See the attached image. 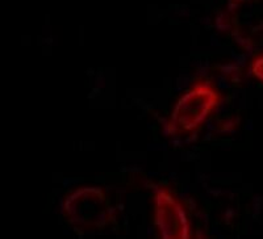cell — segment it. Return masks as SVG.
<instances>
[{
  "instance_id": "cell-1",
  "label": "cell",
  "mask_w": 263,
  "mask_h": 239,
  "mask_svg": "<svg viewBox=\"0 0 263 239\" xmlns=\"http://www.w3.org/2000/svg\"><path fill=\"white\" fill-rule=\"evenodd\" d=\"M220 96L210 83H200L185 93L173 112L171 124L177 129L192 130L215 109Z\"/></svg>"
},
{
  "instance_id": "cell-2",
  "label": "cell",
  "mask_w": 263,
  "mask_h": 239,
  "mask_svg": "<svg viewBox=\"0 0 263 239\" xmlns=\"http://www.w3.org/2000/svg\"><path fill=\"white\" fill-rule=\"evenodd\" d=\"M156 221L164 239L187 238L189 222L182 206L166 191L156 194Z\"/></svg>"
},
{
  "instance_id": "cell-3",
  "label": "cell",
  "mask_w": 263,
  "mask_h": 239,
  "mask_svg": "<svg viewBox=\"0 0 263 239\" xmlns=\"http://www.w3.org/2000/svg\"><path fill=\"white\" fill-rule=\"evenodd\" d=\"M66 209L71 215L72 221L82 222L84 225L90 221L98 225L100 220L107 218L104 197L95 189H82L72 194L67 200Z\"/></svg>"
},
{
  "instance_id": "cell-4",
  "label": "cell",
  "mask_w": 263,
  "mask_h": 239,
  "mask_svg": "<svg viewBox=\"0 0 263 239\" xmlns=\"http://www.w3.org/2000/svg\"><path fill=\"white\" fill-rule=\"evenodd\" d=\"M253 74L257 76L258 79L263 81V57L255 59V62L253 63Z\"/></svg>"
}]
</instances>
